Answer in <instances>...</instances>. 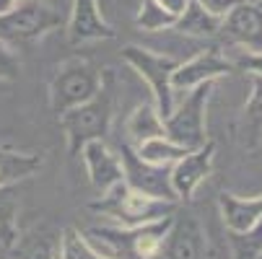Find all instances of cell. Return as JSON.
<instances>
[{
    "label": "cell",
    "instance_id": "7402d4cb",
    "mask_svg": "<svg viewBox=\"0 0 262 259\" xmlns=\"http://www.w3.org/2000/svg\"><path fill=\"white\" fill-rule=\"evenodd\" d=\"M177 23V16L169 13L159 0H143L135 16V26L143 31H166Z\"/></svg>",
    "mask_w": 262,
    "mask_h": 259
},
{
    "label": "cell",
    "instance_id": "5bb4252c",
    "mask_svg": "<svg viewBox=\"0 0 262 259\" xmlns=\"http://www.w3.org/2000/svg\"><path fill=\"white\" fill-rule=\"evenodd\" d=\"M218 210H221L223 226H226L229 233H244L262 220V195L236 197L231 192H221L218 195Z\"/></svg>",
    "mask_w": 262,
    "mask_h": 259
},
{
    "label": "cell",
    "instance_id": "d4e9b609",
    "mask_svg": "<svg viewBox=\"0 0 262 259\" xmlns=\"http://www.w3.org/2000/svg\"><path fill=\"white\" fill-rule=\"evenodd\" d=\"M21 76V60L11 44L0 42V81H16Z\"/></svg>",
    "mask_w": 262,
    "mask_h": 259
},
{
    "label": "cell",
    "instance_id": "f546056e",
    "mask_svg": "<svg viewBox=\"0 0 262 259\" xmlns=\"http://www.w3.org/2000/svg\"><path fill=\"white\" fill-rule=\"evenodd\" d=\"M254 3H259V6H262V0H254Z\"/></svg>",
    "mask_w": 262,
    "mask_h": 259
},
{
    "label": "cell",
    "instance_id": "7a4b0ae2",
    "mask_svg": "<svg viewBox=\"0 0 262 259\" xmlns=\"http://www.w3.org/2000/svg\"><path fill=\"white\" fill-rule=\"evenodd\" d=\"M174 205L177 202L151 197L145 192L133 190L130 184L120 181L115 187H109L106 192H101L99 200L89 202V210L115 220L117 226L133 228V226H143V223H151V220H159L164 215H171Z\"/></svg>",
    "mask_w": 262,
    "mask_h": 259
},
{
    "label": "cell",
    "instance_id": "9a60e30c",
    "mask_svg": "<svg viewBox=\"0 0 262 259\" xmlns=\"http://www.w3.org/2000/svg\"><path fill=\"white\" fill-rule=\"evenodd\" d=\"M45 156L42 153H24L13 151L8 145H0V187L6 184H18L36 171H42Z\"/></svg>",
    "mask_w": 262,
    "mask_h": 259
},
{
    "label": "cell",
    "instance_id": "9c48e42d",
    "mask_svg": "<svg viewBox=\"0 0 262 259\" xmlns=\"http://www.w3.org/2000/svg\"><path fill=\"white\" fill-rule=\"evenodd\" d=\"M234 70H236V65L223 57L218 47H208V50L198 52L192 60L179 62L174 67V73H171V88L174 91H192L200 83H208V81L215 83L223 76H231Z\"/></svg>",
    "mask_w": 262,
    "mask_h": 259
},
{
    "label": "cell",
    "instance_id": "83f0119b",
    "mask_svg": "<svg viewBox=\"0 0 262 259\" xmlns=\"http://www.w3.org/2000/svg\"><path fill=\"white\" fill-rule=\"evenodd\" d=\"M159 3H161L169 13H174V16L179 18V16L187 11V6H190V0H159Z\"/></svg>",
    "mask_w": 262,
    "mask_h": 259
},
{
    "label": "cell",
    "instance_id": "8fae6325",
    "mask_svg": "<svg viewBox=\"0 0 262 259\" xmlns=\"http://www.w3.org/2000/svg\"><path fill=\"white\" fill-rule=\"evenodd\" d=\"M164 259H205V231L192 213L171 215V226L161 249Z\"/></svg>",
    "mask_w": 262,
    "mask_h": 259
},
{
    "label": "cell",
    "instance_id": "4dcf8cb0",
    "mask_svg": "<svg viewBox=\"0 0 262 259\" xmlns=\"http://www.w3.org/2000/svg\"><path fill=\"white\" fill-rule=\"evenodd\" d=\"M257 259H262V251H259V256H257Z\"/></svg>",
    "mask_w": 262,
    "mask_h": 259
},
{
    "label": "cell",
    "instance_id": "30bf717a",
    "mask_svg": "<svg viewBox=\"0 0 262 259\" xmlns=\"http://www.w3.org/2000/svg\"><path fill=\"white\" fill-rule=\"evenodd\" d=\"M213 158H215V143L205 140L200 148L182 156L171 166V187H174L177 200H192L198 187L213 171Z\"/></svg>",
    "mask_w": 262,
    "mask_h": 259
},
{
    "label": "cell",
    "instance_id": "44dd1931",
    "mask_svg": "<svg viewBox=\"0 0 262 259\" xmlns=\"http://www.w3.org/2000/svg\"><path fill=\"white\" fill-rule=\"evenodd\" d=\"M135 153L148 161V163H156V166H174L182 156H187L190 151L182 145H177L174 140H169L166 135L161 137H151V140H143L140 145H135Z\"/></svg>",
    "mask_w": 262,
    "mask_h": 259
},
{
    "label": "cell",
    "instance_id": "52a82bcc",
    "mask_svg": "<svg viewBox=\"0 0 262 259\" xmlns=\"http://www.w3.org/2000/svg\"><path fill=\"white\" fill-rule=\"evenodd\" d=\"M120 161H122V174H125L122 181L130 184L133 190L159 197V200L179 202L171 187V166H156V163L143 161L135 153V148L127 143H122L120 148Z\"/></svg>",
    "mask_w": 262,
    "mask_h": 259
},
{
    "label": "cell",
    "instance_id": "ba28073f",
    "mask_svg": "<svg viewBox=\"0 0 262 259\" xmlns=\"http://www.w3.org/2000/svg\"><path fill=\"white\" fill-rule=\"evenodd\" d=\"M218 34L247 52H262V6L254 0H239L221 18Z\"/></svg>",
    "mask_w": 262,
    "mask_h": 259
},
{
    "label": "cell",
    "instance_id": "6da1fadb",
    "mask_svg": "<svg viewBox=\"0 0 262 259\" xmlns=\"http://www.w3.org/2000/svg\"><path fill=\"white\" fill-rule=\"evenodd\" d=\"M115 104H117L115 76H112V70H104V78H101L99 91L89 101L68 109L65 114L57 117V122H60V127L65 132V140H68L70 158H78L81 148L86 143L104 140L109 135L112 117H115Z\"/></svg>",
    "mask_w": 262,
    "mask_h": 259
},
{
    "label": "cell",
    "instance_id": "8992f818",
    "mask_svg": "<svg viewBox=\"0 0 262 259\" xmlns=\"http://www.w3.org/2000/svg\"><path fill=\"white\" fill-rule=\"evenodd\" d=\"M210 91H213V81L195 86L192 91H187L184 101L174 106L171 114L164 120L166 137L187 148V151H195V148H200L208 140L205 137V112H208Z\"/></svg>",
    "mask_w": 262,
    "mask_h": 259
},
{
    "label": "cell",
    "instance_id": "ac0fdd59",
    "mask_svg": "<svg viewBox=\"0 0 262 259\" xmlns=\"http://www.w3.org/2000/svg\"><path fill=\"white\" fill-rule=\"evenodd\" d=\"M18 236V192L16 184H6L0 187V246L11 251Z\"/></svg>",
    "mask_w": 262,
    "mask_h": 259
},
{
    "label": "cell",
    "instance_id": "5b68a950",
    "mask_svg": "<svg viewBox=\"0 0 262 259\" xmlns=\"http://www.w3.org/2000/svg\"><path fill=\"white\" fill-rule=\"evenodd\" d=\"M122 60L148 83L161 120H166L171 114V109L177 106L174 104V93L177 91L171 88V73H174V67L179 62L174 57H169V55H159L154 50H145V47H138V44L122 47Z\"/></svg>",
    "mask_w": 262,
    "mask_h": 259
},
{
    "label": "cell",
    "instance_id": "e0dca14e",
    "mask_svg": "<svg viewBox=\"0 0 262 259\" xmlns=\"http://www.w3.org/2000/svg\"><path fill=\"white\" fill-rule=\"evenodd\" d=\"M127 145H140L143 140H151V137H161L164 132V120L159 114L156 104H140L133 109V114L127 117Z\"/></svg>",
    "mask_w": 262,
    "mask_h": 259
},
{
    "label": "cell",
    "instance_id": "4316f807",
    "mask_svg": "<svg viewBox=\"0 0 262 259\" xmlns=\"http://www.w3.org/2000/svg\"><path fill=\"white\" fill-rule=\"evenodd\" d=\"M239 67L247 70V73H257V76H262V52H247L239 60Z\"/></svg>",
    "mask_w": 262,
    "mask_h": 259
},
{
    "label": "cell",
    "instance_id": "cb8c5ba5",
    "mask_svg": "<svg viewBox=\"0 0 262 259\" xmlns=\"http://www.w3.org/2000/svg\"><path fill=\"white\" fill-rule=\"evenodd\" d=\"M229 236H231L236 259H257L259 256V251H262V220L244 233H229Z\"/></svg>",
    "mask_w": 262,
    "mask_h": 259
},
{
    "label": "cell",
    "instance_id": "4fadbf2b",
    "mask_svg": "<svg viewBox=\"0 0 262 259\" xmlns=\"http://www.w3.org/2000/svg\"><path fill=\"white\" fill-rule=\"evenodd\" d=\"M86 163V174H89V181L91 187L101 195L106 192L109 187L122 181V161H120V153H115L112 148L104 143V140H91L81 148L78 153Z\"/></svg>",
    "mask_w": 262,
    "mask_h": 259
},
{
    "label": "cell",
    "instance_id": "3957f363",
    "mask_svg": "<svg viewBox=\"0 0 262 259\" xmlns=\"http://www.w3.org/2000/svg\"><path fill=\"white\" fill-rule=\"evenodd\" d=\"M62 13L55 0H16L0 13V42L11 47L31 44L62 26Z\"/></svg>",
    "mask_w": 262,
    "mask_h": 259
},
{
    "label": "cell",
    "instance_id": "603a6c76",
    "mask_svg": "<svg viewBox=\"0 0 262 259\" xmlns=\"http://www.w3.org/2000/svg\"><path fill=\"white\" fill-rule=\"evenodd\" d=\"M60 259H106L101 256L78 228H65L60 233Z\"/></svg>",
    "mask_w": 262,
    "mask_h": 259
},
{
    "label": "cell",
    "instance_id": "484cf974",
    "mask_svg": "<svg viewBox=\"0 0 262 259\" xmlns=\"http://www.w3.org/2000/svg\"><path fill=\"white\" fill-rule=\"evenodd\" d=\"M192 3H198L200 8H205L208 13H213V16H218V18H223L226 16L239 0H192Z\"/></svg>",
    "mask_w": 262,
    "mask_h": 259
},
{
    "label": "cell",
    "instance_id": "ffe728a7",
    "mask_svg": "<svg viewBox=\"0 0 262 259\" xmlns=\"http://www.w3.org/2000/svg\"><path fill=\"white\" fill-rule=\"evenodd\" d=\"M11 251L16 259H60V239L45 231H34L29 236H18Z\"/></svg>",
    "mask_w": 262,
    "mask_h": 259
},
{
    "label": "cell",
    "instance_id": "d6986e66",
    "mask_svg": "<svg viewBox=\"0 0 262 259\" xmlns=\"http://www.w3.org/2000/svg\"><path fill=\"white\" fill-rule=\"evenodd\" d=\"M171 29L179 31V34H190V36H215L218 29H221V18L208 13L205 8H200L198 3L190 0L187 11L177 18V23Z\"/></svg>",
    "mask_w": 262,
    "mask_h": 259
},
{
    "label": "cell",
    "instance_id": "7c38bea8",
    "mask_svg": "<svg viewBox=\"0 0 262 259\" xmlns=\"http://www.w3.org/2000/svg\"><path fill=\"white\" fill-rule=\"evenodd\" d=\"M65 31L70 44H86L115 36V29L104 21L99 11V0H73Z\"/></svg>",
    "mask_w": 262,
    "mask_h": 259
},
{
    "label": "cell",
    "instance_id": "f1b7e54d",
    "mask_svg": "<svg viewBox=\"0 0 262 259\" xmlns=\"http://www.w3.org/2000/svg\"><path fill=\"white\" fill-rule=\"evenodd\" d=\"M13 3H16V0H0V13H3L6 8H11Z\"/></svg>",
    "mask_w": 262,
    "mask_h": 259
},
{
    "label": "cell",
    "instance_id": "2e32d148",
    "mask_svg": "<svg viewBox=\"0 0 262 259\" xmlns=\"http://www.w3.org/2000/svg\"><path fill=\"white\" fill-rule=\"evenodd\" d=\"M252 76V93L242 109V137L249 151H257L262 143V76Z\"/></svg>",
    "mask_w": 262,
    "mask_h": 259
},
{
    "label": "cell",
    "instance_id": "277c9868",
    "mask_svg": "<svg viewBox=\"0 0 262 259\" xmlns=\"http://www.w3.org/2000/svg\"><path fill=\"white\" fill-rule=\"evenodd\" d=\"M104 78V70H99L94 62L83 60V57H70L65 60L50 81V106L52 112L60 117L68 109L78 106L83 101H89Z\"/></svg>",
    "mask_w": 262,
    "mask_h": 259
}]
</instances>
